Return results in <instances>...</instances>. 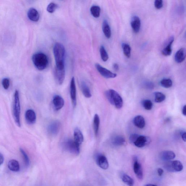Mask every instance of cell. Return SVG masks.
<instances>
[{"label":"cell","instance_id":"29","mask_svg":"<svg viewBox=\"0 0 186 186\" xmlns=\"http://www.w3.org/2000/svg\"><path fill=\"white\" fill-rule=\"evenodd\" d=\"M101 8L99 6H93L90 9V12L94 17L95 18H99L101 14Z\"/></svg>","mask_w":186,"mask_h":186},{"label":"cell","instance_id":"11","mask_svg":"<svg viewBox=\"0 0 186 186\" xmlns=\"http://www.w3.org/2000/svg\"><path fill=\"white\" fill-rule=\"evenodd\" d=\"M61 124L58 120H56L49 125L48 131L49 133L52 135H56L58 134L60 130Z\"/></svg>","mask_w":186,"mask_h":186},{"label":"cell","instance_id":"24","mask_svg":"<svg viewBox=\"0 0 186 186\" xmlns=\"http://www.w3.org/2000/svg\"><path fill=\"white\" fill-rule=\"evenodd\" d=\"M102 30L106 37L109 39L111 36V28L107 20H104L102 25Z\"/></svg>","mask_w":186,"mask_h":186},{"label":"cell","instance_id":"14","mask_svg":"<svg viewBox=\"0 0 186 186\" xmlns=\"http://www.w3.org/2000/svg\"><path fill=\"white\" fill-rule=\"evenodd\" d=\"M52 102L55 109L57 111L62 109L64 105V99L59 95L55 96L53 98Z\"/></svg>","mask_w":186,"mask_h":186},{"label":"cell","instance_id":"41","mask_svg":"<svg viewBox=\"0 0 186 186\" xmlns=\"http://www.w3.org/2000/svg\"><path fill=\"white\" fill-rule=\"evenodd\" d=\"M157 173L159 176H162L163 173V171L162 169L159 168L157 169Z\"/></svg>","mask_w":186,"mask_h":186},{"label":"cell","instance_id":"1","mask_svg":"<svg viewBox=\"0 0 186 186\" xmlns=\"http://www.w3.org/2000/svg\"><path fill=\"white\" fill-rule=\"evenodd\" d=\"M53 52L56 68L59 69H64L65 51L64 46L60 43H56L54 46Z\"/></svg>","mask_w":186,"mask_h":186},{"label":"cell","instance_id":"9","mask_svg":"<svg viewBox=\"0 0 186 186\" xmlns=\"http://www.w3.org/2000/svg\"><path fill=\"white\" fill-rule=\"evenodd\" d=\"M96 161L97 165L104 170H106L109 167V163L106 157L103 155L99 154L96 157Z\"/></svg>","mask_w":186,"mask_h":186},{"label":"cell","instance_id":"43","mask_svg":"<svg viewBox=\"0 0 186 186\" xmlns=\"http://www.w3.org/2000/svg\"><path fill=\"white\" fill-rule=\"evenodd\" d=\"M4 158L3 156L0 153V166L4 162Z\"/></svg>","mask_w":186,"mask_h":186},{"label":"cell","instance_id":"37","mask_svg":"<svg viewBox=\"0 0 186 186\" xmlns=\"http://www.w3.org/2000/svg\"><path fill=\"white\" fill-rule=\"evenodd\" d=\"M2 84L4 89H9L10 86V81L8 78H5L2 81Z\"/></svg>","mask_w":186,"mask_h":186},{"label":"cell","instance_id":"20","mask_svg":"<svg viewBox=\"0 0 186 186\" xmlns=\"http://www.w3.org/2000/svg\"><path fill=\"white\" fill-rule=\"evenodd\" d=\"M133 122L135 126L139 128H143L146 125V122L144 118L141 115H138L134 117Z\"/></svg>","mask_w":186,"mask_h":186},{"label":"cell","instance_id":"35","mask_svg":"<svg viewBox=\"0 0 186 186\" xmlns=\"http://www.w3.org/2000/svg\"><path fill=\"white\" fill-rule=\"evenodd\" d=\"M58 7V5L54 3H51L49 4L47 8V10L48 13H52L56 11Z\"/></svg>","mask_w":186,"mask_h":186},{"label":"cell","instance_id":"44","mask_svg":"<svg viewBox=\"0 0 186 186\" xmlns=\"http://www.w3.org/2000/svg\"><path fill=\"white\" fill-rule=\"evenodd\" d=\"M113 67L114 70L116 71H118L119 69V66H118V65L117 64H116V63L114 64Z\"/></svg>","mask_w":186,"mask_h":186},{"label":"cell","instance_id":"22","mask_svg":"<svg viewBox=\"0 0 186 186\" xmlns=\"http://www.w3.org/2000/svg\"><path fill=\"white\" fill-rule=\"evenodd\" d=\"M74 140L80 145H81L83 143L84 140V137L82 133L79 129L76 128L74 131Z\"/></svg>","mask_w":186,"mask_h":186},{"label":"cell","instance_id":"7","mask_svg":"<svg viewBox=\"0 0 186 186\" xmlns=\"http://www.w3.org/2000/svg\"><path fill=\"white\" fill-rule=\"evenodd\" d=\"M133 169L134 172L136 176L139 180H142L143 177V173L142 165L139 163L137 157H134L133 159Z\"/></svg>","mask_w":186,"mask_h":186},{"label":"cell","instance_id":"16","mask_svg":"<svg viewBox=\"0 0 186 186\" xmlns=\"http://www.w3.org/2000/svg\"><path fill=\"white\" fill-rule=\"evenodd\" d=\"M131 26L134 31L136 33L140 31L141 27V21L140 18L137 16H134L132 18L130 22Z\"/></svg>","mask_w":186,"mask_h":186},{"label":"cell","instance_id":"8","mask_svg":"<svg viewBox=\"0 0 186 186\" xmlns=\"http://www.w3.org/2000/svg\"><path fill=\"white\" fill-rule=\"evenodd\" d=\"M95 67L100 74L106 78H114L117 76V75L116 73H114L108 69L104 68L99 64H96Z\"/></svg>","mask_w":186,"mask_h":186},{"label":"cell","instance_id":"19","mask_svg":"<svg viewBox=\"0 0 186 186\" xmlns=\"http://www.w3.org/2000/svg\"><path fill=\"white\" fill-rule=\"evenodd\" d=\"M27 15L29 19L33 22H38L39 19V14L37 10L33 8L30 9L28 12Z\"/></svg>","mask_w":186,"mask_h":186},{"label":"cell","instance_id":"18","mask_svg":"<svg viewBox=\"0 0 186 186\" xmlns=\"http://www.w3.org/2000/svg\"><path fill=\"white\" fill-rule=\"evenodd\" d=\"M174 40V38L173 36H171L169 39L168 42H167V44L166 47L163 48L162 51V53L163 56H170L172 52V45L173 42Z\"/></svg>","mask_w":186,"mask_h":186},{"label":"cell","instance_id":"3","mask_svg":"<svg viewBox=\"0 0 186 186\" xmlns=\"http://www.w3.org/2000/svg\"><path fill=\"white\" fill-rule=\"evenodd\" d=\"M32 61L34 64L39 70L45 69L48 64V59L46 54L43 53H37L33 56Z\"/></svg>","mask_w":186,"mask_h":186},{"label":"cell","instance_id":"45","mask_svg":"<svg viewBox=\"0 0 186 186\" xmlns=\"http://www.w3.org/2000/svg\"><path fill=\"white\" fill-rule=\"evenodd\" d=\"M182 113L184 116L186 115V105L184 106L182 110Z\"/></svg>","mask_w":186,"mask_h":186},{"label":"cell","instance_id":"6","mask_svg":"<svg viewBox=\"0 0 186 186\" xmlns=\"http://www.w3.org/2000/svg\"><path fill=\"white\" fill-rule=\"evenodd\" d=\"M164 167L169 172H179L183 168L182 163L179 160L167 161L165 163Z\"/></svg>","mask_w":186,"mask_h":186},{"label":"cell","instance_id":"10","mask_svg":"<svg viewBox=\"0 0 186 186\" xmlns=\"http://www.w3.org/2000/svg\"><path fill=\"white\" fill-rule=\"evenodd\" d=\"M150 139L148 137L139 135L134 144L138 148H141L150 143Z\"/></svg>","mask_w":186,"mask_h":186},{"label":"cell","instance_id":"15","mask_svg":"<svg viewBox=\"0 0 186 186\" xmlns=\"http://www.w3.org/2000/svg\"><path fill=\"white\" fill-rule=\"evenodd\" d=\"M25 118L27 122L30 124H34L36 121V115L35 112L32 110H28L25 114Z\"/></svg>","mask_w":186,"mask_h":186},{"label":"cell","instance_id":"21","mask_svg":"<svg viewBox=\"0 0 186 186\" xmlns=\"http://www.w3.org/2000/svg\"><path fill=\"white\" fill-rule=\"evenodd\" d=\"M185 50L184 48H182L180 49L176 54L175 60L177 63H181L185 60Z\"/></svg>","mask_w":186,"mask_h":186},{"label":"cell","instance_id":"28","mask_svg":"<svg viewBox=\"0 0 186 186\" xmlns=\"http://www.w3.org/2000/svg\"><path fill=\"white\" fill-rule=\"evenodd\" d=\"M121 178L122 181L129 186H133L134 181L131 177L126 174H122V175Z\"/></svg>","mask_w":186,"mask_h":186},{"label":"cell","instance_id":"5","mask_svg":"<svg viewBox=\"0 0 186 186\" xmlns=\"http://www.w3.org/2000/svg\"><path fill=\"white\" fill-rule=\"evenodd\" d=\"M80 145L74 140H65L63 142L62 147L64 150L73 155H78L80 152Z\"/></svg>","mask_w":186,"mask_h":186},{"label":"cell","instance_id":"13","mask_svg":"<svg viewBox=\"0 0 186 186\" xmlns=\"http://www.w3.org/2000/svg\"><path fill=\"white\" fill-rule=\"evenodd\" d=\"M55 78L59 85H62L65 77V69H59L56 68L55 71Z\"/></svg>","mask_w":186,"mask_h":186},{"label":"cell","instance_id":"34","mask_svg":"<svg viewBox=\"0 0 186 186\" xmlns=\"http://www.w3.org/2000/svg\"><path fill=\"white\" fill-rule=\"evenodd\" d=\"M143 105L145 110H150L153 107V103L150 100H145L143 102Z\"/></svg>","mask_w":186,"mask_h":186},{"label":"cell","instance_id":"32","mask_svg":"<svg viewBox=\"0 0 186 186\" xmlns=\"http://www.w3.org/2000/svg\"><path fill=\"white\" fill-rule=\"evenodd\" d=\"M123 52L125 56L128 58H130L131 54V48L129 45L126 43H123L122 45Z\"/></svg>","mask_w":186,"mask_h":186},{"label":"cell","instance_id":"27","mask_svg":"<svg viewBox=\"0 0 186 186\" xmlns=\"http://www.w3.org/2000/svg\"><path fill=\"white\" fill-rule=\"evenodd\" d=\"M100 120L99 115L96 114L94 117L93 120V127L94 131L96 136H97L99 132Z\"/></svg>","mask_w":186,"mask_h":186},{"label":"cell","instance_id":"40","mask_svg":"<svg viewBox=\"0 0 186 186\" xmlns=\"http://www.w3.org/2000/svg\"><path fill=\"white\" fill-rule=\"evenodd\" d=\"M145 87H146L147 89H152L154 88V85L152 82H147L145 83Z\"/></svg>","mask_w":186,"mask_h":186},{"label":"cell","instance_id":"42","mask_svg":"<svg viewBox=\"0 0 186 186\" xmlns=\"http://www.w3.org/2000/svg\"><path fill=\"white\" fill-rule=\"evenodd\" d=\"M182 138L183 139V140L186 142V132L185 131H183L181 132V133Z\"/></svg>","mask_w":186,"mask_h":186},{"label":"cell","instance_id":"2","mask_svg":"<svg viewBox=\"0 0 186 186\" xmlns=\"http://www.w3.org/2000/svg\"><path fill=\"white\" fill-rule=\"evenodd\" d=\"M105 95L111 105L115 106L117 109H121L123 106V100L117 92L113 89H110L105 92Z\"/></svg>","mask_w":186,"mask_h":186},{"label":"cell","instance_id":"26","mask_svg":"<svg viewBox=\"0 0 186 186\" xmlns=\"http://www.w3.org/2000/svg\"><path fill=\"white\" fill-rule=\"evenodd\" d=\"M8 168L10 170L14 172H18L19 170L20 165L19 162L15 160H12L9 161L8 164Z\"/></svg>","mask_w":186,"mask_h":186},{"label":"cell","instance_id":"17","mask_svg":"<svg viewBox=\"0 0 186 186\" xmlns=\"http://www.w3.org/2000/svg\"><path fill=\"white\" fill-rule=\"evenodd\" d=\"M176 157L175 153L171 151H163L160 154V158L165 161H169L173 160Z\"/></svg>","mask_w":186,"mask_h":186},{"label":"cell","instance_id":"23","mask_svg":"<svg viewBox=\"0 0 186 186\" xmlns=\"http://www.w3.org/2000/svg\"><path fill=\"white\" fill-rule=\"evenodd\" d=\"M126 140L123 137L117 136L114 137L112 140V143L115 146H123L126 143Z\"/></svg>","mask_w":186,"mask_h":186},{"label":"cell","instance_id":"46","mask_svg":"<svg viewBox=\"0 0 186 186\" xmlns=\"http://www.w3.org/2000/svg\"><path fill=\"white\" fill-rule=\"evenodd\" d=\"M144 186H157L156 185L154 184H147Z\"/></svg>","mask_w":186,"mask_h":186},{"label":"cell","instance_id":"39","mask_svg":"<svg viewBox=\"0 0 186 186\" xmlns=\"http://www.w3.org/2000/svg\"><path fill=\"white\" fill-rule=\"evenodd\" d=\"M139 135L136 134H133L131 135L130 138V140L132 143L134 144L137 138L138 137Z\"/></svg>","mask_w":186,"mask_h":186},{"label":"cell","instance_id":"38","mask_svg":"<svg viewBox=\"0 0 186 186\" xmlns=\"http://www.w3.org/2000/svg\"><path fill=\"white\" fill-rule=\"evenodd\" d=\"M163 2L162 0H156L155 2V6L157 9H160L163 7Z\"/></svg>","mask_w":186,"mask_h":186},{"label":"cell","instance_id":"33","mask_svg":"<svg viewBox=\"0 0 186 186\" xmlns=\"http://www.w3.org/2000/svg\"><path fill=\"white\" fill-rule=\"evenodd\" d=\"M100 51L102 60L104 62H106L109 58V56H108L107 52H106L105 49L103 46H101Z\"/></svg>","mask_w":186,"mask_h":186},{"label":"cell","instance_id":"36","mask_svg":"<svg viewBox=\"0 0 186 186\" xmlns=\"http://www.w3.org/2000/svg\"><path fill=\"white\" fill-rule=\"evenodd\" d=\"M20 151L22 154V156H23V157L24 162H25L26 165H27V166H28L30 164V159L29 157H28V155L23 149L20 148Z\"/></svg>","mask_w":186,"mask_h":186},{"label":"cell","instance_id":"25","mask_svg":"<svg viewBox=\"0 0 186 186\" xmlns=\"http://www.w3.org/2000/svg\"><path fill=\"white\" fill-rule=\"evenodd\" d=\"M81 89L83 94L85 97L89 98L92 97L90 90L85 82H82L81 84Z\"/></svg>","mask_w":186,"mask_h":186},{"label":"cell","instance_id":"30","mask_svg":"<svg viewBox=\"0 0 186 186\" xmlns=\"http://www.w3.org/2000/svg\"><path fill=\"white\" fill-rule=\"evenodd\" d=\"M154 94L155 101L156 103H161L164 101L166 98L165 95L160 92H156Z\"/></svg>","mask_w":186,"mask_h":186},{"label":"cell","instance_id":"31","mask_svg":"<svg viewBox=\"0 0 186 186\" xmlns=\"http://www.w3.org/2000/svg\"><path fill=\"white\" fill-rule=\"evenodd\" d=\"M160 84L163 87L165 88L168 89L172 86L173 83L171 79H164L161 81Z\"/></svg>","mask_w":186,"mask_h":186},{"label":"cell","instance_id":"12","mask_svg":"<svg viewBox=\"0 0 186 186\" xmlns=\"http://www.w3.org/2000/svg\"><path fill=\"white\" fill-rule=\"evenodd\" d=\"M70 93L73 107L76 105V89L74 77L71 80L70 85Z\"/></svg>","mask_w":186,"mask_h":186},{"label":"cell","instance_id":"4","mask_svg":"<svg viewBox=\"0 0 186 186\" xmlns=\"http://www.w3.org/2000/svg\"><path fill=\"white\" fill-rule=\"evenodd\" d=\"M20 106L19 91L16 90L14 95L13 116L17 126H21L20 122Z\"/></svg>","mask_w":186,"mask_h":186}]
</instances>
